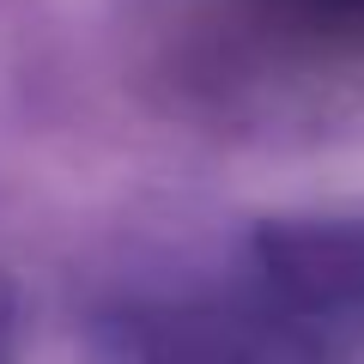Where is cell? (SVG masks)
<instances>
[{
  "label": "cell",
  "instance_id": "1",
  "mask_svg": "<svg viewBox=\"0 0 364 364\" xmlns=\"http://www.w3.org/2000/svg\"><path fill=\"white\" fill-rule=\"evenodd\" d=\"M104 364H316L298 316L261 279L237 298L128 310L109 322Z\"/></svg>",
  "mask_w": 364,
  "mask_h": 364
},
{
  "label": "cell",
  "instance_id": "2",
  "mask_svg": "<svg viewBox=\"0 0 364 364\" xmlns=\"http://www.w3.org/2000/svg\"><path fill=\"white\" fill-rule=\"evenodd\" d=\"M261 279L298 316L316 364H364V225L261 237Z\"/></svg>",
  "mask_w": 364,
  "mask_h": 364
},
{
  "label": "cell",
  "instance_id": "3",
  "mask_svg": "<svg viewBox=\"0 0 364 364\" xmlns=\"http://www.w3.org/2000/svg\"><path fill=\"white\" fill-rule=\"evenodd\" d=\"M255 13L328 49H364V0H255Z\"/></svg>",
  "mask_w": 364,
  "mask_h": 364
}]
</instances>
